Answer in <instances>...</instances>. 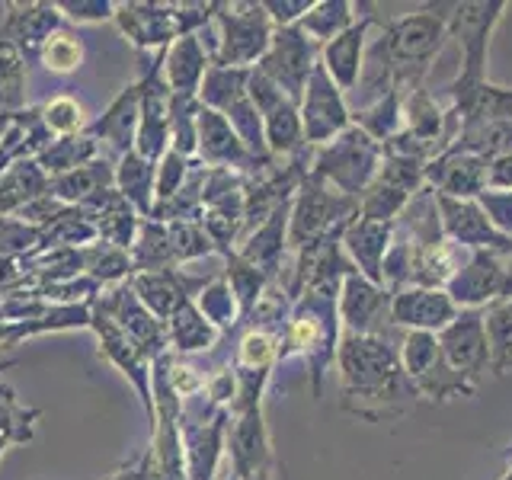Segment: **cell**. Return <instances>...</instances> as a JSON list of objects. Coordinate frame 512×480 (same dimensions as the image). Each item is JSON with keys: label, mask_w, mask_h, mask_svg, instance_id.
I'll use <instances>...</instances> for the list:
<instances>
[{"label": "cell", "mask_w": 512, "mask_h": 480, "mask_svg": "<svg viewBox=\"0 0 512 480\" xmlns=\"http://www.w3.org/2000/svg\"><path fill=\"white\" fill-rule=\"evenodd\" d=\"M336 362L343 378V404L356 416L384 420L394 413L391 404H400V410L413 404V381L404 375V365L381 336L346 333L336 346Z\"/></svg>", "instance_id": "6da1fadb"}, {"label": "cell", "mask_w": 512, "mask_h": 480, "mask_svg": "<svg viewBox=\"0 0 512 480\" xmlns=\"http://www.w3.org/2000/svg\"><path fill=\"white\" fill-rule=\"evenodd\" d=\"M448 36V16L429 7L423 13H410L391 20L381 29L384 48H388L391 68H394V87L397 90H420L423 77L429 74L439 48Z\"/></svg>", "instance_id": "7a4b0ae2"}, {"label": "cell", "mask_w": 512, "mask_h": 480, "mask_svg": "<svg viewBox=\"0 0 512 480\" xmlns=\"http://www.w3.org/2000/svg\"><path fill=\"white\" fill-rule=\"evenodd\" d=\"M212 16L215 4H148V0H132V4H116L112 23L119 26V32L138 52H164L176 39L192 36V32L212 23Z\"/></svg>", "instance_id": "3957f363"}, {"label": "cell", "mask_w": 512, "mask_h": 480, "mask_svg": "<svg viewBox=\"0 0 512 480\" xmlns=\"http://www.w3.org/2000/svg\"><path fill=\"white\" fill-rule=\"evenodd\" d=\"M455 13H448V32L461 42V74L452 87H445L452 96L448 112H461L474 96L487 87V48L493 26L500 23V16L506 10L503 0L496 4H455Z\"/></svg>", "instance_id": "277c9868"}, {"label": "cell", "mask_w": 512, "mask_h": 480, "mask_svg": "<svg viewBox=\"0 0 512 480\" xmlns=\"http://www.w3.org/2000/svg\"><path fill=\"white\" fill-rule=\"evenodd\" d=\"M381 154L384 148L375 138H368L359 125H349L343 135H336L330 144L317 151L311 176L333 183L349 199H359V192H365L375 180Z\"/></svg>", "instance_id": "5b68a950"}, {"label": "cell", "mask_w": 512, "mask_h": 480, "mask_svg": "<svg viewBox=\"0 0 512 480\" xmlns=\"http://www.w3.org/2000/svg\"><path fill=\"white\" fill-rule=\"evenodd\" d=\"M212 20L218 26L212 64L250 71L253 61H263V55L269 52L272 32H276L263 4H215Z\"/></svg>", "instance_id": "8992f818"}, {"label": "cell", "mask_w": 512, "mask_h": 480, "mask_svg": "<svg viewBox=\"0 0 512 480\" xmlns=\"http://www.w3.org/2000/svg\"><path fill=\"white\" fill-rule=\"evenodd\" d=\"M352 212H359V199H349L343 192H333L330 183L317 180V176H304V183L298 186V199L288 215V244L295 250H304L317 244L320 237H327L333 231L336 221L349 218Z\"/></svg>", "instance_id": "52a82bcc"}, {"label": "cell", "mask_w": 512, "mask_h": 480, "mask_svg": "<svg viewBox=\"0 0 512 480\" xmlns=\"http://www.w3.org/2000/svg\"><path fill=\"white\" fill-rule=\"evenodd\" d=\"M317 52L320 45L304 36L298 26H285L272 32L269 52L256 64V71L269 77L295 106H301L304 87H308V77L317 64Z\"/></svg>", "instance_id": "ba28073f"}, {"label": "cell", "mask_w": 512, "mask_h": 480, "mask_svg": "<svg viewBox=\"0 0 512 480\" xmlns=\"http://www.w3.org/2000/svg\"><path fill=\"white\" fill-rule=\"evenodd\" d=\"M301 128H304V144H317L324 148L336 135H343L349 128L352 109L343 100V90L333 84L324 64H314L308 77V87L301 96Z\"/></svg>", "instance_id": "9c48e42d"}, {"label": "cell", "mask_w": 512, "mask_h": 480, "mask_svg": "<svg viewBox=\"0 0 512 480\" xmlns=\"http://www.w3.org/2000/svg\"><path fill=\"white\" fill-rule=\"evenodd\" d=\"M90 317H93L90 330L96 333V340H100V352L119 368V372L128 381H132V388L138 391L141 407H144V413H148V423L154 429V388H151L154 362H151V356L116 324V320L106 317L103 311L90 308Z\"/></svg>", "instance_id": "30bf717a"}, {"label": "cell", "mask_w": 512, "mask_h": 480, "mask_svg": "<svg viewBox=\"0 0 512 480\" xmlns=\"http://www.w3.org/2000/svg\"><path fill=\"white\" fill-rule=\"evenodd\" d=\"M228 420H231V413L215 404L199 416L192 410H180V436H183V448H186L189 480H215V474L221 468V458H224Z\"/></svg>", "instance_id": "8fae6325"}, {"label": "cell", "mask_w": 512, "mask_h": 480, "mask_svg": "<svg viewBox=\"0 0 512 480\" xmlns=\"http://www.w3.org/2000/svg\"><path fill=\"white\" fill-rule=\"evenodd\" d=\"M436 208H439L445 240L471 247V250H490L496 256H512V240L503 237L487 221V215L480 212L477 199H448L436 192Z\"/></svg>", "instance_id": "7c38bea8"}, {"label": "cell", "mask_w": 512, "mask_h": 480, "mask_svg": "<svg viewBox=\"0 0 512 480\" xmlns=\"http://www.w3.org/2000/svg\"><path fill=\"white\" fill-rule=\"evenodd\" d=\"M439 352L442 362L477 384V375L487 372L490 365V343H487V327L480 311H461L452 324H448L439 336Z\"/></svg>", "instance_id": "4fadbf2b"}, {"label": "cell", "mask_w": 512, "mask_h": 480, "mask_svg": "<svg viewBox=\"0 0 512 480\" xmlns=\"http://www.w3.org/2000/svg\"><path fill=\"white\" fill-rule=\"evenodd\" d=\"M4 23H0V42H10L26 61L39 58V48L64 29V16L58 4H45V0H32V4H20L10 0L4 7Z\"/></svg>", "instance_id": "5bb4252c"}, {"label": "cell", "mask_w": 512, "mask_h": 480, "mask_svg": "<svg viewBox=\"0 0 512 480\" xmlns=\"http://www.w3.org/2000/svg\"><path fill=\"white\" fill-rule=\"evenodd\" d=\"M196 160H202L205 167H215V170H231V173H244V176H253L260 167H269V164H260L247 148L244 141L237 138V132L231 128V122L221 116V112L202 106L199 109V151H196Z\"/></svg>", "instance_id": "9a60e30c"}, {"label": "cell", "mask_w": 512, "mask_h": 480, "mask_svg": "<svg viewBox=\"0 0 512 480\" xmlns=\"http://www.w3.org/2000/svg\"><path fill=\"white\" fill-rule=\"evenodd\" d=\"M426 183L448 199H477L490 186V160L464 148H448L426 164Z\"/></svg>", "instance_id": "2e32d148"}, {"label": "cell", "mask_w": 512, "mask_h": 480, "mask_svg": "<svg viewBox=\"0 0 512 480\" xmlns=\"http://www.w3.org/2000/svg\"><path fill=\"white\" fill-rule=\"evenodd\" d=\"M445 292L458 308L474 311L477 304L506 298V266L503 256L490 250H471V260L455 269V276L445 282Z\"/></svg>", "instance_id": "e0dca14e"}, {"label": "cell", "mask_w": 512, "mask_h": 480, "mask_svg": "<svg viewBox=\"0 0 512 480\" xmlns=\"http://www.w3.org/2000/svg\"><path fill=\"white\" fill-rule=\"evenodd\" d=\"M215 276H186L183 269H157V272H138L128 279L138 301L148 308L157 320H167L183 308L186 301L196 298L202 288Z\"/></svg>", "instance_id": "ac0fdd59"}, {"label": "cell", "mask_w": 512, "mask_h": 480, "mask_svg": "<svg viewBox=\"0 0 512 480\" xmlns=\"http://www.w3.org/2000/svg\"><path fill=\"white\" fill-rule=\"evenodd\" d=\"M458 317V304L445 288L407 285L391 298V324L420 333H442Z\"/></svg>", "instance_id": "d6986e66"}, {"label": "cell", "mask_w": 512, "mask_h": 480, "mask_svg": "<svg viewBox=\"0 0 512 480\" xmlns=\"http://www.w3.org/2000/svg\"><path fill=\"white\" fill-rule=\"evenodd\" d=\"M391 298L384 288L359 276L356 269L346 272L340 288V317L346 320L349 333L359 336H378L381 327L391 320Z\"/></svg>", "instance_id": "ffe728a7"}, {"label": "cell", "mask_w": 512, "mask_h": 480, "mask_svg": "<svg viewBox=\"0 0 512 480\" xmlns=\"http://www.w3.org/2000/svg\"><path fill=\"white\" fill-rule=\"evenodd\" d=\"M77 208L93 221L96 237L106 240V244H112V247L132 253L138 228H141V215L135 212V205L128 202L116 186L96 192V196L80 202Z\"/></svg>", "instance_id": "44dd1931"}, {"label": "cell", "mask_w": 512, "mask_h": 480, "mask_svg": "<svg viewBox=\"0 0 512 480\" xmlns=\"http://www.w3.org/2000/svg\"><path fill=\"white\" fill-rule=\"evenodd\" d=\"M138 119H141V84H128L116 100L109 103V109L100 119L87 122L84 132L93 141H106L119 157H125L128 151H135V138H138Z\"/></svg>", "instance_id": "7402d4cb"}, {"label": "cell", "mask_w": 512, "mask_h": 480, "mask_svg": "<svg viewBox=\"0 0 512 480\" xmlns=\"http://www.w3.org/2000/svg\"><path fill=\"white\" fill-rule=\"evenodd\" d=\"M228 445H231V468L237 480H253L260 471H266L269 439H266L260 407L234 413V426H228Z\"/></svg>", "instance_id": "603a6c76"}, {"label": "cell", "mask_w": 512, "mask_h": 480, "mask_svg": "<svg viewBox=\"0 0 512 480\" xmlns=\"http://www.w3.org/2000/svg\"><path fill=\"white\" fill-rule=\"evenodd\" d=\"M208 68H212V55L202 48L199 32L176 39L170 48H164V80H167L170 93L199 96V87H202Z\"/></svg>", "instance_id": "cb8c5ba5"}, {"label": "cell", "mask_w": 512, "mask_h": 480, "mask_svg": "<svg viewBox=\"0 0 512 480\" xmlns=\"http://www.w3.org/2000/svg\"><path fill=\"white\" fill-rule=\"evenodd\" d=\"M288 215H292V208H288V202H282L260 228H253L244 237V247L234 250L237 256H244L250 266L260 269L266 279L276 276V269L282 263V253L288 244Z\"/></svg>", "instance_id": "d4e9b609"}, {"label": "cell", "mask_w": 512, "mask_h": 480, "mask_svg": "<svg viewBox=\"0 0 512 480\" xmlns=\"http://www.w3.org/2000/svg\"><path fill=\"white\" fill-rule=\"evenodd\" d=\"M368 26H372V20L362 23H352L343 36H336L333 42L324 45V58H320V64L327 68L330 80L336 87H340L343 93L356 90V80H359V71H362V58H365V32Z\"/></svg>", "instance_id": "484cf974"}, {"label": "cell", "mask_w": 512, "mask_h": 480, "mask_svg": "<svg viewBox=\"0 0 512 480\" xmlns=\"http://www.w3.org/2000/svg\"><path fill=\"white\" fill-rule=\"evenodd\" d=\"M391 231H394V224L388 221L359 218L356 224H349V231L343 237L349 256L359 263L362 276L368 282H381V263H384V253L391 247Z\"/></svg>", "instance_id": "4316f807"}, {"label": "cell", "mask_w": 512, "mask_h": 480, "mask_svg": "<svg viewBox=\"0 0 512 480\" xmlns=\"http://www.w3.org/2000/svg\"><path fill=\"white\" fill-rule=\"evenodd\" d=\"M112 186H116V164H109L106 157H96L84 167L48 180V192L64 205H80L90 196H96V192L112 189Z\"/></svg>", "instance_id": "83f0119b"}, {"label": "cell", "mask_w": 512, "mask_h": 480, "mask_svg": "<svg viewBox=\"0 0 512 480\" xmlns=\"http://www.w3.org/2000/svg\"><path fill=\"white\" fill-rule=\"evenodd\" d=\"M48 192V176L36 164V157L16 160V164L0 176V215L16 218L29 202Z\"/></svg>", "instance_id": "f1b7e54d"}, {"label": "cell", "mask_w": 512, "mask_h": 480, "mask_svg": "<svg viewBox=\"0 0 512 480\" xmlns=\"http://www.w3.org/2000/svg\"><path fill=\"white\" fill-rule=\"evenodd\" d=\"M154 180H157V164L144 160L138 151H128L116 160V189L135 205L141 218H151L154 212Z\"/></svg>", "instance_id": "f546056e"}, {"label": "cell", "mask_w": 512, "mask_h": 480, "mask_svg": "<svg viewBox=\"0 0 512 480\" xmlns=\"http://www.w3.org/2000/svg\"><path fill=\"white\" fill-rule=\"evenodd\" d=\"M167 336H170V352L186 356V352H199V349L215 346L221 330L199 311L196 298H192L167 320Z\"/></svg>", "instance_id": "4dcf8cb0"}, {"label": "cell", "mask_w": 512, "mask_h": 480, "mask_svg": "<svg viewBox=\"0 0 512 480\" xmlns=\"http://www.w3.org/2000/svg\"><path fill=\"white\" fill-rule=\"evenodd\" d=\"M96 157H100V141H93L87 132H80V135H68V138H52L36 154V164L42 167L48 180H52V176L71 173L77 167L90 164Z\"/></svg>", "instance_id": "1f68e13d"}, {"label": "cell", "mask_w": 512, "mask_h": 480, "mask_svg": "<svg viewBox=\"0 0 512 480\" xmlns=\"http://www.w3.org/2000/svg\"><path fill=\"white\" fill-rule=\"evenodd\" d=\"M132 269L138 272H157V269H176L173 260V247H170V234L164 221L154 218H141V228L132 247Z\"/></svg>", "instance_id": "d6a6232c"}, {"label": "cell", "mask_w": 512, "mask_h": 480, "mask_svg": "<svg viewBox=\"0 0 512 480\" xmlns=\"http://www.w3.org/2000/svg\"><path fill=\"white\" fill-rule=\"evenodd\" d=\"M84 253V276H90L100 288L122 285L135 276L132 269V253L106 244V240H93L90 247L80 250Z\"/></svg>", "instance_id": "836d02e7"}, {"label": "cell", "mask_w": 512, "mask_h": 480, "mask_svg": "<svg viewBox=\"0 0 512 480\" xmlns=\"http://www.w3.org/2000/svg\"><path fill=\"white\" fill-rule=\"evenodd\" d=\"M29 64L10 42H0V119H13L26 109Z\"/></svg>", "instance_id": "e575fe53"}, {"label": "cell", "mask_w": 512, "mask_h": 480, "mask_svg": "<svg viewBox=\"0 0 512 480\" xmlns=\"http://www.w3.org/2000/svg\"><path fill=\"white\" fill-rule=\"evenodd\" d=\"M352 16L356 13H352V4H346V0H324V4H314L295 26L311 42L327 45L352 26Z\"/></svg>", "instance_id": "d590c367"}, {"label": "cell", "mask_w": 512, "mask_h": 480, "mask_svg": "<svg viewBox=\"0 0 512 480\" xmlns=\"http://www.w3.org/2000/svg\"><path fill=\"white\" fill-rule=\"evenodd\" d=\"M39 416H42L39 407H26L10 384L0 381V442H7V445L32 442Z\"/></svg>", "instance_id": "8d00e7d4"}, {"label": "cell", "mask_w": 512, "mask_h": 480, "mask_svg": "<svg viewBox=\"0 0 512 480\" xmlns=\"http://www.w3.org/2000/svg\"><path fill=\"white\" fill-rule=\"evenodd\" d=\"M247 80L250 71L244 68H218V64H212L199 87V103L215 112H228L240 96H247Z\"/></svg>", "instance_id": "74e56055"}, {"label": "cell", "mask_w": 512, "mask_h": 480, "mask_svg": "<svg viewBox=\"0 0 512 480\" xmlns=\"http://www.w3.org/2000/svg\"><path fill=\"white\" fill-rule=\"evenodd\" d=\"M93 240H100V237H96L93 221H90L84 212H80L77 205H68V208H64V212L42 231V244H39V250H52V247L84 250V247L93 244Z\"/></svg>", "instance_id": "f35d334b"}, {"label": "cell", "mask_w": 512, "mask_h": 480, "mask_svg": "<svg viewBox=\"0 0 512 480\" xmlns=\"http://www.w3.org/2000/svg\"><path fill=\"white\" fill-rule=\"evenodd\" d=\"M224 282L231 285V295L237 298V308H240V317H250V311L256 308V301L263 298L266 292V276L256 266H250L244 256H237L234 250L224 256Z\"/></svg>", "instance_id": "ab89813d"}, {"label": "cell", "mask_w": 512, "mask_h": 480, "mask_svg": "<svg viewBox=\"0 0 512 480\" xmlns=\"http://www.w3.org/2000/svg\"><path fill=\"white\" fill-rule=\"evenodd\" d=\"M487 343H490V368L493 375H503L512 365V298L496 301L484 314Z\"/></svg>", "instance_id": "60d3db41"}, {"label": "cell", "mask_w": 512, "mask_h": 480, "mask_svg": "<svg viewBox=\"0 0 512 480\" xmlns=\"http://www.w3.org/2000/svg\"><path fill=\"white\" fill-rule=\"evenodd\" d=\"M224 119L231 122V128L237 132V138L244 141V148L260 160V164H269V148H266V128H263V116L260 109L250 103V96H240V100L221 112Z\"/></svg>", "instance_id": "b9f144b4"}, {"label": "cell", "mask_w": 512, "mask_h": 480, "mask_svg": "<svg viewBox=\"0 0 512 480\" xmlns=\"http://www.w3.org/2000/svg\"><path fill=\"white\" fill-rule=\"evenodd\" d=\"M400 359H404V375L413 381V388H416V381H423L432 372V368L442 362L436 333L410 330L404 336V346H400Z\"/></svg>", "instance_id": "7bdbcfd3"}, {"label": "cell", "mask_w": 512, "mask_h": 480, "mask_svg": "<svg viewBox=\"0 0 512 480\" xmlns=\"http://www.w3.org/2000/svg\"><path fill=\"white\" fill-rule=\"evenodd\" d=\"M196 304L218 330H231L237 324V317H240L237 298L231 295V285L224 282V276H215L212 282H208L196 295Z\"/></svg>", "instance_id": "ee69618b"}, {"label": "cell", "mask_w": 512, "mask_h": 480, "mask_svg": "<svg viewBox=\"0 0 512 480\" xmlns=\"http://www.w3.org/2000/svg\"><path fill=\"white\" fill-rule=\"evenodd\" d=\"M39 61H42V68L52 74H74L80 64H84V42H80V36H74V32L61 29L39 48Z\"/></svg>", "instance_id": "f6af8a7d"}, {"label": "cell", "mask_w": 512, "mask_h": 480, "mask_svg": "<svg viewBox=\"0 0 512 480\" xmlns=\"http://www.w3.org/2000/svg\"><path fill=\"white\" fill-rule=\"evenodd\" d=\"M39 116H42V125L48 128V135H52V138L80 135L87 128L84 106H80L74 96H55V100L42 103Z\"/></svg>", "instance_id": "bcb514c9"}, {"label": "cell", "mask_w": 512, "mask_h": 480, "mask_svg": "<svg viewBox=\"0 0 512 480\" xmlns=\"http://www.w3.org/2000/svg\"><path fill=\"white\" fill-rule=\"evenodd\" d=\"M167 234H170V247H173L176 266L189 263V260H199V256L218 253L212 240H208V234L202 231L199 221H170L167 224Z\"/></svg>", "instance_id": "7dc6e473"}, {"label": "cell", "mask_w": 512, "mask_h": 480, "mask_svg": "<svg viewBox=\"0 0 512 480\" xmlns=\"http://www.w3.org/2000/svg\"><path fill=\"white\" fill-rule=\"evenodd\" d=\"M192 164H196V160H189V157L176 154V151H167L164 157L157 160L154 205H157V202H167V199H173L176 192L183 189V183L189 180V173H192Z\"/></svg>", "instance_id": "c3c4849f"}, {"label": "cell", "mask_w": 512, "mask_h": 480, "mask_svg": "<svg viewBox=\"0 0 512 480\" xmlns=\"http://www.w3.org/2000/svg\"><path fill=\"white\" fill-rule=\"evenodd\" d=\"M42 244V231L29 228L26 221L0 215V256H29Z\"/></svg>", "instance_id": "681fc988"}, {"label": "cell", "mask_w": 512, "mask_h": 480, "mask_svg": "<svg viewBox=\"0 0 512 480\" xmlns=\"http://www.w3.org/2000/svg\"><path fill=\"white\" fill-rule=\"evenodd\" d=\"M477 205H480V212L487 215V221L493 224V228L512 240V192L487 186L477 196Z\"/></svg>", "instance_id": "f907efd6"}, {"label": "cell", "mask_w": 512, "mask_h": 480, "mask_svg": "<svg viewBox=\"0 0 512 480\" xmlns=\"http://www.w3.org/2000/svg\"><path fill=\"white\" fill-rule=\"evenodd\" d=\"M64 20L71 23H103L116 16V4L112 0H55Z\"/></svg>", "instance_id": "816d5d0a"}, {"label": "cell", "mask_w": 512, "mask_h": 480, "mask_svg": "<svg viewBox=\"0 0 512 480\" xmlns=\"http://www.w3.org/2000/svg\"><path fill=\"white\" fill-rule=\"evenodd\" d=\"M26 285H29V272L23 256H0V295H10Z\"/></svg>", "instance_id": "f5cc1de1"}, {"label": "cell", "mask_w": 512, "mask_h": 480, "mask_svg": "<svg viewBox=\"0 0 512 480\" xmlns=\"http://www.w3.org/2000/svg\"><path fill=\"white\" fill-rule=\"evenodd\" d=\"M266 13H269V20L276 29H285V26H295L304 13H308L314 4L311 0H298V4H282V0H266Z\"/></svg>", "instance_id": "db71d44e"}, {"label": "cell", "mask_w": 512, "mask_h": 480, "mask_svg": "<svg viewBox=\"0 0 512 480\" xmlns=\"http://www.w3.org/2000/svg\"><path fill=\"white\" fill-rule=\"evenodd\" d=\"M106 480H154V468H151V452L138 455L135 461L122 464L116 474H109Z\"/></svg>", "instance_id": "11a10c76"}, {"label": "cell", "mask_w": 512, "mask_h": 480, "mask_svg": "<svg viewBox=\"0 0 512 480\" xmlns=\"http://www.w3.org/2000/svg\"><path fill=\"white\" fill-rule=\"evenodd\" d=\"M490 189L512 192V154H503V157L490 160Z\"/></svg>", "instance_id": "9f6ffc18"}, {"label": "cell", "mask_w": 512, "mask_h": 480, "mask_svg": "<svg viewBox=\"0 0 512 480\" xmlns=\"http://www.w3.org/2000/svg\"><path fill=\"white\" fill-rule=\"evenodd\" d=\"M10 330L13 324H7V320L0 317V349H10Z\"/></svg>", "instance_id": "6f0895ef"}, {"label": "cell", "mask_w": 512, "mask_h": 480, "mask_svg": "<svg viewBox=\"0 0 512 480\" xmlns=\"http://www.w3.org/2000/svg\"><path fill=\"white\" fill-rule=\"evenodd\" d=\"M506 298H512V256H509V266H506Z\"/></svg>", "instance_id": "680465c9"}, {"label": "cell", "mask_w": 512, "mask_h": 480, "mask_svg": "<svg viewBox=\"0 0 512 480\" xmlns=\"http://www.w3.org/2000/svg\"><path fill=\"white\" fill-rule=\"evenodd\" d=\"M10 122H13V119H0V141H4V135H7V128H10Z\"/></svg>", "instance_id": "91938a15"}, {"label": "cell", "mask_w": 512, "mask_h": 480, "mask_svg": "<svg viewBox=\"0 0 512 480\" xmlns=\"http://www.w3.org/2000/svg\"><path fill=\"white\" fill-rule=\"evenodd\" d=\"M7 448H10L7 442H0V458H4V452H7Z\"/></svg>", "instance_id": "94428289"}]
</instances>
